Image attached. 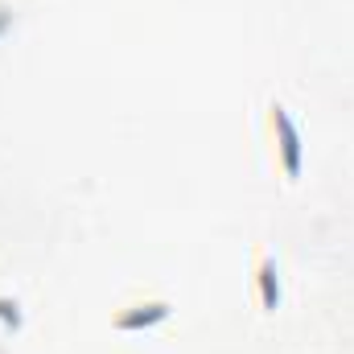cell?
Masks as SVG:
<instances>
[{
  "instance_id": "obj_3",
  "label": "cell",
  "mask_w": 354,
  "mask_h": 354,
  "mask_svg": "<svg viewBox=\"0 0 354 354\" xmlns=\"http://www.w3.org/2000/svg\"><path fill=\"white\" fill-rule=\"evenodd\" d=\"M252 288H256V301H260V313H264V317H276V313L284 309V280H280V264H276V256H268V252L256 256Z\"/></svg>"
},
{
  "instance_id": "obj_2",
  "label": "cell",
  "mask_w": 354,
  "mask_h": 354,
  "mask_svg": "<svg viewBox=\"0 0 354 354\" xmlns=\"http://www.w3.org/2000/svg\"><path fill=\"white\" fill-rule=\"evenodd\" d=\"M174 317V301L165 297H145V301H132V305H120L111 313V330L115 334H149L157 326H165Z\"/></svg>"
},
{
  "instance_id": "obj_5",
  "label": "cell",
  "mask_w": 354,
  "mask_h": 354,
  "mask_svg": "<svg viewBox=\"0 0 354 354\" xmlns=\"http://www.w3.org/2000/svg\"><path fill=\"white\" fill-rule=\"evenodd\" d=\"M12 21H17V12H12V4H0V41L12 33Z\"/></svg>"
},
{
  "instance_id": "obj_4",
  "label": "cell",
  "mask_w": 354,
  "mask_h": 354,
  "mask_svg": "<svg viewBox=\"0 0 354 354\" xmlns=\"http://www.w3.org/2000/svg\"><path fill=\"white\" fill-rule=\"evenodd\" d=\"M0 326H4L8 338H17L25 330V309H21L17 297H0Z\"/></svg>"
},
{
  "instance_id": "obj_1",
  "label": "cell",
  "mask_w": 354,
  "mask_h": 354,
  "mask_svg": "<svg viewBox=\"0 0 354 354\" xmlns=\"http://www.w3.org/2000/svg\"><path fill=\"white\" fill-rule=\"evenodd\" d=\"M268 132H272V153L284 185H301L305 177V136L292 120V111L280 99H268Z\"/></svg>"
}]
</instances>
